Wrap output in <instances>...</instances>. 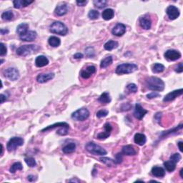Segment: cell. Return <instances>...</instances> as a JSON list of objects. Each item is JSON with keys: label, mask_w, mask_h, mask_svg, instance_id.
Returning <instances> with one entry per match:
<instances>
[{"label": "cell", "mask_w": 183, "mask_h": 183, "mask_svg": "<svg viewBox=\"0 0 183 183\" xmlns=\"http://www.w3.org/2000/svg\"><path fill=\"white\" fill-rule=\"evenodd\" d=\"M146 85L147 88L152 91L161 92L165 89V82L160 78L157 76H150L146 79Z\"/></svg>", "instance_id": "6da1fadb"}, {"label": "cell", "mask_w": 183, "mask_h": 183, "mask_svg": "<svg viewBox=\"0 0 183 183\" xmlns=\"http://www.w3.org/2000/svg\"><path fill=\"white\" fill-rule=\"evenodd\" d=\"M138 70L137 64H132V63H126V64H119L116 68V74L121 75V74H126L132 73Z\"/></svg>", "instance_id": "7a4b0ae2"}, {"label": "cell", "mask_w": 183, "mask_h": 183, "mask_svg": "<svg viewBox=\"0 0 183 183\" xmlns=\"http://www.w3.org/2000/svg\"><path fill=\"white\" fill-rule=\"evenodd\" d=\"M86 150L88 151L89 153L94 154V155H100L104 156L107 154V151H106L103 147H102L100 145H97L94 142H88L85 145Z\"/></svg>", "instance_id": "3957f363"}, {"label": "cell", "mask_w": 183, "mask_h": 183, "mask_svg": "<svg viewBox=\"0 0 183 183\" xmlns=\"http://www.w3.org/2000/svg\"><path fill=\"white\" fill-rule=\"evenodd\" d=\"M50 32L54 34L65 36L68 32V29L67 26L61 22H55L50 25Z\"/></svg>", "instance_id": "277c9868"}, {"label": "cell", "mask_w": 183, "mask_h": 183, "mask_svg": "<svg viewBox=\"0 0 183 183\" xmlns=\"http://www.w3.org/2000/svg\"><path fill=\"white\" fill-rule=\"evenodd\" d=\"M72 118L76 121H85L89 117V112L87 108H81L72 114Z\"/></svg>", "instance_id": "5b68a950"}, {"label": "cell", "mask_w": 183, "mask_h": 183, "mask_svg": "<svg viewBox=\"0 0 183 183\" xmlns=\"http://www.w3.org/2000/svg\"><path fill=\"white\" fill-rule=\"evenodd\" d=\"M37 50H38V47H37V45H34V44L23 45L16 50V54L20 56H27Z\"/></svg>", "instance_id": "8992f818"}, {"label": "cell", "mask_w": 183, "mask_h": 183, "mask_svg": "<svg viewBox=\"0 0 183 183\" xmlns=\"http://www.w3.org/2000/svg\"><path fill=\"white\" fill-rule=\"evenodd\" d=\"M24 145V140L22 137H14L9 140L7 145V149L9 152L15 150L18 147L22 146Z\"/></svg>", "instance_id": "52a82bcc"}, {"label": "cell", "mask_w": 183, "mask_h": 183, "mask_svg": "<svg viewBox=\"0 0 183 183\" xmlns=\"http://www.w3.org/2000/svg\"><path fill=\"white\" fill-rule=\"evenodd\" d=\"M3 73L5 77L8 78L12 81H15L20 78L19 71L14 67H9V68L6 69V70H4Z\"/></svg>", "instance_id": "ba28073f"}, {"label": "cell", "mask_w": 183, "mask_h": 183, "mask_svg": "<svg viewBox=\"0 0 183 183\" xmlns=\"http://www.w3.org/2000/svg\"><path fill=\"white\" fill-rule=\"evenodd\" d=\"M166 12H167V14L170 20H176V19L180 16V10L177 7L173 6V5H170L167 8V10H166Z\"/></svg>", "instance_id": "9c48e42d"}, {"label": "cell", "mask_w": 183, "mask_h": 183, "mask_svg": "<svg viewBox=\"0 0 183 183\" xmlns=\"http://www.w3.org/2000/svg\"><path fill=\"white\" fill-rule=\"evenodd\" d=\"M165 57L170 61H176L181 57V54L180 52L175 50H170L165 52Z\"/></svg>", "instance_id": "30bf717a"}, {"label": "cell", "mask_w": 183, "mask_h": 183, "mask_svg": "<svg viewBox=\"0 0 183 183\" xmlns=\"http://www.w3.org/2000/svg\"><path fill=\"white\" fill-rule=\"evenodd\" d=\"M148 112V111L142 107L140 104H136L135 109L134 112V116L139 120H141L145 117V115Z\"/></svg>", "instance_id": "8fae6325"}, {"label": "cell", "mask_w": 183, "mask_h": 183, "mask_svg": "<svg viewBox=\"0 0 183 183\" xmlns=\"http://www.w3.org/2000/svg\"><path fill=\"white\" fill-rule=\"evenodd\" d=\"M104 132H102V133H100L98 134L97 136V138L100 140H103L107 139V137H110V134H111L112 130V125L110 124V123H106L104 126Z\"/></svg>", "instance_id": "7c38bea8"}, {"label": "cell", "mask_w": 183, "mask_h": 183, "mask_svg": "<svg viewBox=\"0 0 183 183\" xmlns=\"http://www.w3.org/2000/svg\"><path fill=\"white\" fill-rule=\"evenodd\" d=\"M183 90L182 89H177V90H174L171 92L168 93V94L166 95V96L164 98L163 101L164 102H171V101L174 100L175 99H176L177 98H178L179 96L182 94Z\"/></svg>", "instance_id": "4fadbf2b"}, {"label": "cell", "mask_w": 183, "mask_h": 183, "mask_svg": "<svg viewBox=\"0 0 183 183\" xmlns=\"http://www.w3.org/2000/svg\"><path fill=\"white\" fill-rule=\"evenodd\" d=\"M126 32V26L122 23H118L112 30V33L117 37H121Z\"/></svg>", "instance_id": "5bb4252c"}, {"label": "cell", "mask_w": 183, "mask_h": 183, "mask_svg": "<svg viewBox=\"0 0 183 183\" xmlns=\"http://www.w3.org/2000/svg\"><path fill=\"white\" fill-rule=\"evenodd\" d=\"M95 72H96V67L93 66V65H90V66H88L85 70H82L80 75L84 79H88Z\"/></svg>", "instance_id": "9a60e30c"}, {"label": "cell", "mask_w": 183, "mask_h": 183, "mask_svg": "<svg viewBox=\"0 0 183 183\" xmlns=\"http://www.w3.org/2000/svg\"><path fill=\"white\" fill-rule=\"evenodd\" d=\"M37 34L34 31H28L25 34L20 36V40L25 42H32L37 38Z\"/></svg>", "instance_id": "2e32d148"}, {"label": "cell", "mask_w": 183, "mask_h": 183, "mask_svg": "<svg viewBox=\"0 0 183 183\" xmlns=\"http://www.w3.org/2000/svg\"><path fill=\"white\" fill-rule=\"evenodd\" d=\"M55 77L54 73H47V74H40L37 76V81L39 83H45L46 82L50 81Z\"/></svg>", "instance_id": "e0dca14e"}, {"label": "cell", "mask_w": 183, "mask_h": 183, "mask_svg": "<svg viewBox=\"0 0 183 183\" xmlns=\"http://www.w3.org/2000/svg\"><path fill=\"white\" fill-rule=\"evenodd\" d=\"M122 154L128 156H133L137 154V151L132 145H126L122 147Z\"/></svg>", "instance_id": "ac0fdd59"}, {"label": "cell", "mask_w": 183, "mask_h": 183, "mask_svg": "<svg viewBox=\"0 0 183 183\" xmlns=\"http://www.w3.org/2000/svg\"><path fill=\"white\" fill-rule=\"evenodd\" d=\"M48 64H49V59L44 55L38 56L36 59H35V64H36L37 67H42L46 66Z\"/></svg>", "instance_id": "d6986e66"}, {"label": "cell", "mask_w": 183, "mask_h": 183, "mask_svg": "<svg viewBox=\"0 0 183 183\" xmlns=\"http://www.w3.org/2000/svg\"><path fill=\"white\" fill-rule=\"evenodd\" d=\"M68 12V7L66 4H59L55 8V13L57 16L65 15Z\"/></svg>", "instance_id": "ffe728a7"}, {"label": "cell", "mask_w": 183, "mask_h": 183, "mask_svg": "<svg viewBox=\"0 0 183 183\" xmlns=\"http://www.w3.org/2000/svg\"><path fill=\"white\" fill-rule=\"evenodd\" d=\"M134 142L137 144V145L142 146V145H144L145 143H146L147 138H146V136H145L144 134L137 133V134H135V135H134Z\"/></svg>", "instance_id": "44dd1931"}, {"label": "cell", "mask_w": 183, "mask_h": 183, "mask_svg": "<svg viewBox=\"0 0 183 183\" xmlns=\"http://www.w3.org/2000/svg\"><path fill=\"white\" fill-rule=\"evenodd\" d=\"M151 172H152V175H154V177H165V171L163 168L161 167H158V166H155V167H153L152 168V170H151Z\"/></svg>", "instance_id": "7402d4cb"}, {"label": "cell", "mask_w": 183, "mask_h": 183, "mask_svg": "<svg viewBox=\"0 0 183 183\" xmlns=\"http://www.w3.org/2000/svg\"><path fill=\"white\" fill-rule=\"evenodd\" d=\"M34 1H27V0H15L13 2V4L15 9H20L22 7H26L32 4Z\"/></svg>", "instance_id": "603a6c76"}, {"label": "cell", "mask_w": 183, "mask_h": 183, "mask_svg": "<svg viewBox=\"0 0 183 183\" xmlns=\"http://www.w3.org/2000/svg\"><path fill=\"white\" fill-rule=\"evenodd\" d=\"M140 25L142 29L148 30V29H150L151 26H152V22H151L150 18H147L145 16H144V17H142L140 20Z\"/></svg>", "instance_id": "cb8c5ba5"}, {"label": "cell", "mask_w": 183, "mask_h": 183, "mask_svg": "<svg viewBox=\"0 0 183 183\" xmlns=\"http://www.w3.org/2000/svg\"><path fill=\"white\" fill-rule=\"evenodd\" d=\"M115 16V12L112 9H106L102 12V16L104 20L107 21V20H112Z\"/></svg>", "instance_id": "d4e9b609"}, {"label": "cell", "mask_w": 183, "mask_h": 183, "mask_svg": "<svg viewBox=\"0 0 183 183\" xmlns=\"http://www.w3.org/2000/svg\"><path fill=\"white\" fill-rule=\"evenodd\" d=\"M28 28H29V25L27 23H22L16 27V32L20 35V37L22 36L27 32Z\"/></svg>", "instance_id": "484cf974"}, {"label": "cell", "mask_w": 183, "mask_h": 183, "mask_svg": "<svg viewBox=\"0 0 183 183\" xmlns=\"http://www.w3.org/2000/svg\"><path fill=\"white\" fill-rule=\"evenodd\" d=\"M118 45H119L118 42H116V41L110 40L104 44V49L107 50V51H111V50H112L114 49H116L117 46H118Z\"/></svg>", "instance_id": "4316f807"}, {"label": "cell", "mask_w": 183, "mask_h": 183, "mask_svg": "<svg viewBox=\"0 0 183 183\" xmlns=\"http://www.w3.org/2000/svg\"><path fill=\"white\" fill-rule=\"evenodd\" d=\"M76 150V145L75 143L71 142L67 144L62 148V152L65 154H70V153L74 152Z\"/></svg>", "instance_id": "83f0119b"}, {"label": "cell", "mask_w": 183, "mask_h": 183, "mask_svg": "<svg viewBox=\"0 0 183 183\" xmlns=\"http://www.w3.org/2000/svg\"><path fill=\"white\" fill-rule=\"evenodd\" d=\"M99 102H101L102 104H108L111 102V98H110V95L107 92H103L102 94L100 95V97L99 98Z\"/></svg>", "instance_id": "f1b7e54d"}, {"label": "cell", "mask_w": 183, "mask_h": 183, "mask_svg": "<svg viewBox=\"0 0 183 183\" xmlns=\"http://www.w3.org/2000/svg\"><path fill=\"white\" fill-rule=\"evenodd\" d=\"M164 167H165L166 170L167 172H173L176 168V163L174 162L173 161H172L171 160H168V161H166L164 162Z\"/></svg>", "instance_id": "f546056e"}, {"label": "cell", "mask_w": 183, "mask_h": 183, "mask_svg": "<svg viewBox=\"0 0 183 183\" xmlns=\"http://www.w3.org/2000/svg\"><path fill=\"white\" fill-rule=\"evenodd\" d=\"M70 125H69L66 122H58V123H55V124H52V125H50V126L46 127V128H44L43 130H42V132H45V131H48V130H52V129H55L56 128H62V127H69Z\"/></svg>", "instance_id": "4dcf8cb0"}, {"label": "cell", "mask_w": 183, "mask_h": 183, "mask_svg": "<svg viewBox=\"0 0 183 183\" xmlns=\"http://www.w3.org/2000/svg\"><path fill=\"white\" fill-rule=\"evenodd\" d=\"M48 43H49L50 46H53V47H57V46L60 45L61 41L60 39L58 38V37L52 36L50 37L49 38V40H48Z\"/></svg>", "instance_id": "1f68e13d"}, {"label": "cell", "mask_w": 183, "mask_h": 183, "mask_svg": "<svg viewBox=\"0 0 183 183\" xmlns=\"http://www.w3.org/2000/svg\"><path fill=\"white\" fill-rule=\"evenodd\" d=\"M112 62H113V59L111 56L107 57L106 58L102 59V62H101L100 67L102 69L106 68V67H109L110 65H111L112 64Z\"/></svg>", "instance_id": "d6a6232c"}, {"label": "cell", "mask_w": 183, "mask_h": 183, "mask_svg": "<svg viewBox=\"0 0 183 183\" xmlns=\"http://www.w3.org/2000/svg\"><path fill=\"white\" fill-rule=\"evenodd\" d=\"M100 160L104 164H105L106 165H107L108 167H115V165H117L115 160L109 158H104H104H101Z\"/></svg>", "instance_id": "836d02e7"}, {"label": "cell", "mask_w": 183, "mask_h": 183, "mask_svg": "<svg viewBox=\"0 0 183 183\" xmlns=\"http://www.w3.org/2000/svg\"><path fill=\"white\" fill-rule=\"evenodd\" d=\"M22 169H23V166H22L21 162H15V163H14L13 165L11 166L10 169H9V172H10L11 173H12V174H14V173H15L17 170H22Z\"/></svg>", "instance_id": "e575fe53"}, {"label": "cell", "mask_w": 183, "mask_h": 183, "mask_svg": "<svg viewBox=\"0 0 183 183\" xmlns=\"http://www.w3.org/2000/svg\"><path fill=\"white\" fill-rule=\"evenodd\" d=\"M165 67L163 64H160V63H156L153 65L152 67V72L154 73H161V72H164Z\"/></svg>", "instance_id": "d590c367"}, {"label": "cell", "mask_w": 183, "mask_h": 183, "mask_svg": "<svg viewBox=\"0 0 183 183\" xmlns=\"http://www.w3.org/2000/svg\"><path fill=\"white\" fill-rule=\"evenodd\" d=\"M93 4L98 9H103L107 6V1H106V0H94V1H93Z\"/></svg>", "instance_id": "8d00e7d4"}, {"label": "cell", "mask_w": 183, "mask_h": 183, "mask_svg": "<svg viewBox=\"0 0 183 183\" xmlns=\"http://www.w3.org/2000/svg\"><path fill=\"white\" fill-rule=\"evenodd\" d=\"M14 17V14L12 11H7L2 14V19L6 21H10Z\"/></svg>", "instance_id": "74e56055"}, {"label": "cell", "mask_w": 183, "mask_h": 183, "mask_svg": "<svg viewBox=\"0 0 183 183\" xmlns=\"http://www.w3.org/2000/svg\"><path fill=\"white\" fill-rule=\"evenodd\" d=\"M25 161L27 165L30 167H34L37 165V162L35 161L34 158H26L25 159Z\"/></svg>", "instance_id": "f35d334b"}, {"label": "cell", "mask_w": 183, "mask_h": 183, "mask_svg": "<svg viewBox=\"0 0 183 183\" xmlns=\"http://www.w3.org/2000/svg\"><path fill=\"white\" fill-rule=\"evenodd\" d=\"M99 16H100V13H99V12H98L97 10H94V9L91 10L88 14L89 18L90 19V20H97V19L99 17Z\"/></svg>", "instance_id": "ab89813d"}, {"label": "cell", "mask_w": 183, "mask_h": 183, "mask_svg": "<svg viewBox=\"0 0 183 183\" xmlns=\"http://www.w3.org/2000/svg\"><path fill=\"white\" fill-rule=\"evenodd\" d=\"M127 89H128V91L130 92H132V93L137 92L138 89L137 85L134 83H130L129 84V85H128V86H127Z\"/></svg>", "instance_id": "60d3db41"}, {"label": "cell", "mask_w": 183, "mask_h": 183, "mask_svg": "<svg viewBox=\"0 0 183 183\" xmlns=\"http://www.w3.org/2000/svg\"><path fill=\"white\" fill-rule=\"evenodd\" d=\"M108 114H109V111H108V110H101L97 112V117H98V118H102V117H104L107 116Z\"/></svg>", "instance_id": "b9f144b4"}, {"label": "cell", "mask_w": 183, "mask_h": 183, "mask_svg": "<svg viewBox=\"0 0 183 183\" xmlns=\"http://www.w3.org/2000/svg\"><path fill=\"white\" fill-rule=\"evenodd\" d=\"M181 158H182V157L179 153H175V154H173L172 155H171L170 157V160L172 161H173L175 163H177V162H180V160H181Z\"/></svg>", "instance_id": "7bdbcfd3"}, {"label": "cell", "mask_w": 183, "mask_h": 183, "mask_svg": "<svg viewBox=\"0 0 183 183\" xmlns=\"http://www.w3.org/2000/svg\"><path fill=\"white\" fill-rule=\"evenodd\" d=\"M85 53L87 56H88L89 57H93L94 56V48L89 46L87 49L85 50Z\"/></svg>", "instance_id": "ee69618b"}, {"label": "cell", "mask_w": 183, "mask_h": 183, "mask_svg": "<svg viewBox=\"0 0 183 183\" xmlns=\"http://www.w3.org/2000/svg\"><path fill=\"white\" fill-rule=\"evenodd\" d=\"M182 124H181L179 125V126L177 127V128H175L174 130H170V131H167V132H164V133H162L161 136H162V137H165V136L167 135V134H170V133H172V132H177L179 130H182Z\"/></svg>", "instance_id": "f6af8a7d"}, {"label": "cell", "mask_w": 183, "mask_h": 183, "mask_svg": "<svg viewBox=\"0 0 183 183\" xmlns=\"http://www.w3.org/2000/svg\"><path fill=\"white\" fill-rule=\"evenodd\" d=\"M7 52V46H5V44L4 43H1V52H0V55L1 57H3V56L6 55Z\"/></svg>", "instance_id": "bcb514c9"}, {"label": "cell", "mask_w": 183, "mask_h": 183, "mask_svg": "<svg viewBox=\"0 0 183 183\" xmlns=\"http://www.w3.org/2000/svg\"><path fill=\"white\" fill-rule=\"evenodd\" d=\"M160 94H158V92H153L150 93V94H148L147 95V98L148 99H153V98H158V97H160Z\"/></svg>", "instance_id": "7dc6e473"}, {"label": "cell", "mask_w": 183, "mask_h": 183, "mask_svg": "<svg viewBox=\"0 0 183 183\" xmlns=\"http://www.w3.org/2000/svg\"><path fill=\"white\" fill-rule=\"evenodd\" d=\"M175 72H177V73H182L183 72V66H182V63L180 62L179 63V64L177 65L176 68H175Z\"/></svg>", "instance_id": "c3c4849f"}, {"label": "cell", "mask_w": 183, "mask_h": 183, "mask_svg": "<svg viewBox=\"0 0 183 183\" xmlns=\"http://www.w3.org/2000/svg\"><path fill=\"white\" fill-rule=\"evenodd\" d=\"M122 161V152L118 153V154L116 155V159H115V162H116L117 164L121 163Z\"/></svg>", "instance_id": "681fc988"}, {"label": "cell", "mask_w": 183, "mask_h": 183, "mask_svg": "<svg viewBox=\"0 0 183 183\" xmlns=\"http://www.w3.org/2000/svg\"><path fill=\"white\" fill-rule=\"evenodd\" d=\"M88 1H76V4H77L78 6L80 7H84L87 4Z\"/></svg>", "instance_id": "f907efd6"}, {"label": "cell", "mask_w": 183, "mask_h": 183, "mask_svg": "<svg viewBox=\"0 0 183 183\" xmlns=\"http://www.w3.org/2000/svg\"><path fill=\"white\" fill-rule=\"evenodd\" d=\"M27 179L29 182H34V181H35L37 180L36 177H34V175H29V176L27 177Z\"/></svg>", "instance_id": "816d5d0a"}, {"label": "cell", "mask_w": 183, "mask_h": 183, "mask_svg": "<svg viewBox=\"0 0 183 183\" xmlns=\"http://www.w3.org/2000/svg\"><path fill=\"white\" fill-rule=\"evenodd\" d=\"M83 57V55L82 53H76L74 55V59H82Z\"/></svg>", "instance_id": "f5cc1de1"}, {"label": "cell", "mask_w": 183, "mask_h": 183, "mask_svg": "<svg viewBox=\"0 0 183 183\" xmlns=\"http://www.w3.org/2000/svg\"><path fill=\"white\" fill-rule=\"evenodd\" d=\"M161 117H162V113L158 112L155 115V117H154V118H155L157 121H158V122H159V121L160 120V119H161Z\"/></svg>", "instance_id": "db71d44e"}, {"label": "cell", "mask_w": 183, "mask_h": 183, "mask_svg": "<svg viewBox=\"0 0 183 183\" xmlns=\"http://www.w3.org/2000/svg\"><path fill=\"white\" fill-rule=\"evenodd\" d=\"M1 103L2 104V103H4V102L5 100H7V95H4V94H1Z\"/></svg>", "instance_id": "11a10c76"}, {"label": "cell", "mask_w": 183, "mask_h": 183, "mask_svg": "<svg viewBox=\"0 0 183 183\" xmlns=\"http://www.w3.org/2000/svg\"><path fill=\"white\" fill-rule=\"evenodd\" d=\"M0 32H1L2 35L7 34L9 33V30H8V29H1V30H0Z\"/></svg>", "instance_id": "9f6ffc18"}, {"label": "cell", "mask_w": 183, "mask_h": 183, "mask_svg": "<svg viewBox=\"0 0 183 183\" xmlns=\"http://www.w3.org/2000/svg\"><path fill=\"white\" fill-rule=\"evenodd\" d=\"M177 145H178L179 147V149H180V152H182V141H180L178 143H177Z\"/></svg>", "instance_id": "6f0895ef"}, {"label": "cell", "mask_w": 183, "mask_h": 183, "mask_svg": "<svg viewBox=\"0 0 183 183\" xmlns=\"http://www.w3.org/2000/svg\"><path fill=\"white\" fill-rule=\"evenodd\" d=\"M69 182H80V180H69Z\"/></svg>", "instance_id": "680465c9"}, {"label": "cell", "mask_w": 183, "mask_h": 183, "mask_svg": "<svg viewBox=\"0 0 183 183\" xmlns=\"http://www.w3.org/2000/svg\"><path fill=\"white\" fill-rule=\"evenodd\" d=\"M182 172H183V169H181V170H180V177H181V178H183Z\"/></svg>", "instance_id": "91938a15"}, {"label": "cell", "mask_w": 183, "mask_h": 183, "mask_svg": "<svg viewBox=\"0 0 183 183\" xmlns=\"http://www.w3.org/2000/svg\"><path fill=\"white\" fill-rule=\"evenodd\" d=\"M3 62H4V60H3V59H2V60H1V64H2Z\"/></svg>", "instance_id": "94428289"}]
</instances>
